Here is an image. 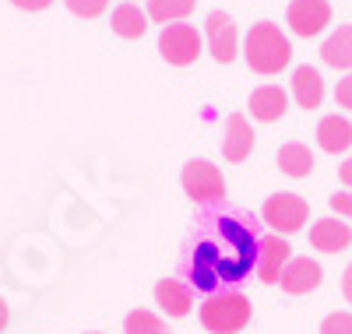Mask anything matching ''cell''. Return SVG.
<instances>
[{
  "instance_id": "e0dca14e",
  "label": "cell",
  "mask_w": 352,
  "mask_h": 334,
  "mask_svg": "<svg viewBox=\"0 0 352 334\" xmlns=\"http://www.w3.org/2000/svg\"><path fill=\"white\" fill-rule=\"evenodd\" d=\"M109 25H113V32L120 39H141L144 32H148V14H144L138 4H127L124 0L120 8H113Z\"/></svg>"
},
{
  "instance_id": "44dd1931",
  "label": "cell",
  "mask_w": 352,
  "mask_h": 334,
  "mask_svg": "<svg viewBox=\"0 0 352 334\" xmlns=\"http://www.w3.org/2000/svg\"><path fill=\"white\" fill-rule=\"evenodd\" d=\"M67 11L78 14V18H99L106 8H109V0H64Z\"/></svg>"
},
{
  "instance_id": "ffe728a7",
  "label": "cell",
  "mask_w": 352,
  "mask_h": 334,
  "mask_svg": "<svg viewBox=\"0 0 352 334\" xmlns=\"http://www.w3.org/2000/svg\"><path fill=\"white\" fill-rule=\"evenodd\" d=\"M124 334H169V327L152 310H131L124 320Z\"/></svg>"
},
{
  "instance_id": "f546056e",
  "label": "cell",
  "mask_w": 352,
  "mask_h": 334,
  "mask_svg": "<svg viewBox=\"0 0 352 334\" xmlns=\"http://www.w3.org/2000/svg\"><path fill=\"white\" fill-rule=\"evenodd\" d=\"M127 4H134V0H127Z\"/></svg>"
},
{
  "instance_id": "8992f818",
  "label": "cell",
  "mask_w": 352,
  "mask_h": 334,
  "mask_svg": "<svg viewBox=\"0 0 352 334\" xmlns=\"http://www.w3.org/2000/svg\"><path fill=\"white\" fill-rule=\"evenodd\" d=\"M204 39H208V49L219 64H232L240 56V32L236 21H232L226 11H212L208 21H204Z\"/></svg>"
},
{
  "instance_id": "277c9868",
  "label": "cell",
  "mask_w": 352,
  "mask_h": 334,
  "mask_svg": "<svg viewBox=\"0 0 352 334\" xmlns=\"http://www.w3.org/2000/svg\"><path fill=\"white\" fill-rule=\"evenodd\" d=\"M261 219L264 225H272L275 232L289 236V232H300L310 219V204L307 197L292 194V190H282V194H272L268 201L261 204Z\"/></svg>"
},
{
  "instance_id": "3957f363",
  "label": "cell",
  "mask_w": 352,
  "mask_h": 334,
  "mask_svg": "<svg viewBox=\"0 0 352 334\" xmlns=\"http://www.w3.org/2000/svg\"><path fill=\"white\" fill-rule=\"evenodd\" d=\"M180 183L190 201L197 204H222L226 201V176L208 159H190L180 172Z\"/></svg>"
},
{
  "instance_id": "484cf974",
  "label": "cell",
  "mask_w": 352,
  "mask_h": 334,
  "mask_svg": "<svg viewBox=\"0 0 352 334\" xmlns=\"http://www.w3.org/2000/svg\"><path fill=\"white\" fill-rule=\"evenodd\" d=\"M338 179H342V187H345V190H352V155L338 166Z\"/></svg>"
},
{
  "instance_id": "6da1fadb",
  "label": "cell",
  "mask_w": 352,
  "mask_h": 334,
  "mask_svg": "<svg viewBox=\"0 0 352 334\" xmlns=\"http://www.w3.org/2000/svg\"><path fill=\"white\" fill-rule=\"evenodd\" d=\"M243 60L257 74H278L292 60V43L275 21H257L243 39Z\"/></svg>"
},
{
  "instance_id": "9c48e42d",
  "label": "cell",
  "mask_w": 352,
  "mask_h": 334,
  "mask_svg": "<svg viewBox=\"0 0 352 334\" xmlns=\"http://www.w3.org/2000/svg\"><path fill=\"white\" fill-rule=\"evenodd\" d=\"M320 278H324V271H320L317 260H310V257H292V260L285 264V271H282L278 285H282V292H289V296H307V292H314V289L320 285Z\"/></svg>"
},
{
  "instance_id": "4fadbf2b",
  "label": "cell",
  "mask_w": 352,
  "mask_h": 334,
  "mask_svg": "<svg viewBox=\"0 0 352 334\" xmlns=\"http://www.w3.org/2000/svg\"><path fill=\"white\" fill-rule=\"evenodd\" d=\"M317 144L328 151V155H342V151L352 148V120L349 116H320L317 124Z\"/></svg>"
},
{
  "instance_id": "4316f807",
  "label": "cell",
  "mask_w": 352,
  "mask_h": 334,
  "mask_svg": "<svg viewBox=\"0 0 352 334\" xmlns=\"http://www.w3.org/2000/svg\"><path fill=\"white\" fill-rule=\"evenodd\" d=\"M342 296H345V302L352 307V264L345 267V275H342Z\"/></svg>"
},
{
  "instance_id": "7c38bea8",
  "label": "cell",
  "mask_w": 352,
  "mask_h": 334,
  "mask_svg": "<svg viewBox=\"0 0 352 334\" xmlns=\"http://www.w3.org/2000/svg\"><path fill=\"white\" fill-rule=\"evenodd\" d=\"M285 109H289V96L282 92V85H261L250 92V113L261 124H275V120L285 116Z\"/></svg>"
},
{
  "instance_id": "5b68a950",
  "label": "cell",
  "mask_w": 352,
  "mask_h": 334,
  "mask_svg": "<svg viewBox=\"0 0 352 334\" xmlns=\"http://www.w3.org/2000/svg\"><path fill=\"white\" fill-rule=\"evenodd\" d=\"M159 53H162L166 64H173V67H190L194 60L201 56V36H197V28L194 25H184V21L166 25L162 36H159Z\"/></svg>"
},
{
  "instance_id": "ba28073f",
  "label": "cell",
  "mask_w": 352,
  "mask_h": 334,
  "mask_svg": "<svg viewBox=\"0 0 352 334\" xmlns=\"http://www.w3.org/2000/svg\"><path fill=\"white\" fill-rule=\"evenodd\" d=\"M289 260H292V247L282 236H261L257 239V260H254V267H257V278L264 285H278V278H282V271H285Z\"/></svg>"
},
{
  "instance_id": "2e32d148",
  "label": "cell",
  "mask_w": 352,
  "mask_h": 334,
  "mask_svg": "<svg viewBox=\"0 0 352 334\" xmlns=\"http://www.w3.org/2000/svg\"><path fill=\"white\" fill-rule=\"evenodd\" d=\"M320 60L335 71H352V25H342L320 46Z\"/></svg>"
},
{
  "instance_id": "52a82bcc",
  "label": "cell",
  "mask_w": 352,
  "mask_h": 334,
  "mask_svg": "<svg viewBox=\"0 0 352 334\" xmlns=\"http://www.w3.org/2000/svg\"><path fill=\"white\" fill-rule=\"evenodd\" d=\"M285 21H289L292 32L303 36V39L320 36L331 25V4L328 0H292L289 11H285Z\"/></svg>"
},
{
  "instance_id": "603a6c76",
  "label": "cell",
  "mask_w": 352,
  "mask_h": 334,
  "mask_svg": "<svg viewBox=\"0 0 352 334\" xmlns=\"http://www.w3.org/2000/svg\"><path fill=\"white\" fill-rule=\"evenodd\" d=\"M335 99H338V106H342V109H352V71L335 85Z\"/></svg>"
},
{
  "instance_id": "ac0fdd59",
  "label": "cell",
  "mask_w": 352,
  "mask_h": 334,
  "mask_svg": "<svg viewBox=\"0 0 352 334\" xmlns=\"http://www.w3.org/2000/svg\"><path fill=\"white\" fill-rule=\"evenodd\" d=\"M278 166H282L285 176L303 179V176H310V169H314V151H310L303 141H289V144L278 148Z\"/></svg>"
},
{
  "instance_id": "7a4b0ae2",
  "label": "cell",
  "mask_w": 352,
  "mask_h": 334,
  "mask_svg": "<svg viewBox=\"0 0 352 334\" xmlns=\"http://www.w3.org/2000/svg\"><path fill=\"white\" fill-rule=\"evenodd\" d=\"M254 317V307L243 292H212L201 302V324L212 334H240Z\"/></svg>"
},
{
  "instance_id": "8fae6325",
  "label": "cell",
  "mask_w": 352,
  "mask_h": 334,
  "mask_svg": "<svg viewBox=\"0 0 352 334\" xmlns=\"http://www.w3.org/2000/svg\"><path fill=\"white\" fill-rule=\"evenodd\" d=\"M352 243V225L338 219H317L310 225V247L320 254H338Z\"/></svg>"
},
{
  "instance_id": "f1b7e54d",
  "label": "cell",
  "mask_w": 352,
  "mask_h": 334,
  "mask_svg": "<svg viewBox=\"0 0 352 334\" xmlns=\"http://www.w3.org/2000/svg\"><path fill=\"white\" fill-rule=\"evenodd\" d=\"M88 334H102V331H88Z\"/></svg>"
},
{
  "instance_id": "5bb4252c",
  "label": "cell",
  "mask_w": 352,
  "mask_h": 334,
  "mask_svg": "<svg viewBox=\"0 0 352 334\" xmlns=\"http://www.w3.org/2000/svg\"><path fill=\"white\" fill-rule=\"evenodd\" d=\"M155 302L169 317H187L190 307H194V289L187 282H180V278H162L155 285Z\"/></svg>"
},
{
  "instance_id": "83f0119b",
  "label": "cell",
  "mask_w": 352,
  "mask_h": 334,
  "mask_svg": "<svg viewBox=\"0 0 352 334\" xmlns=\"http://www.w3.org/2000/svg\"><path fill=\"white\" fill-rule=\"evenodd\" d=\"M4 327H8V302L0 299V331H4Z\"/></svg>"
},
{
  "instance_id": "9a60e30c",
  "label": "cell",
  "mask_w": 352,
  "mask_h": 334,
  "mask_svg": "<svg viewBox=\"0 0 352 334\" xmlns=\"http://www.w3.org/2000/svg\"><path fill=\"white\" fill-rule=\"evenodd\" d=\"M292 99L300 102V109H320L324 102V78H320L317 67L303 64L292 74Z\"/></svg>"
},
{
  "instance_id": "7402d4cb",
  "label": "cell",
  "mask_w": 352,
  "mask_h": 334,
  "mask_svg": "<svg viewBox=\"0 0 352 334\" xmlns=\"http://www.w3.org/2000/svg\"><path fill=\"white\" fill-rule=\"evenodd\" d=\"M320 334H352V313L349 310H335L320 324Z\"/></svg>"
},
{
  "instance_id": "30bf717a",
  "label": "cell",
  "mask_w": 352,
  "mask_h": 334,
  "mask_svg": "<svg viewBox=\"0 0 352 334\" xmlns=\"http://www.w3.org/2000/svg\"><path fill=\"white\" fill-rule=\"evenodd\" d=\"M254 151V127L247 124L243 113L226 116V137H222V155L226 162H243Z\"/></svg>"
},
{
  "instance_id": "d6986e66",
  "label": "cell",
  "mask_w": 352,
  "mask_h": 334,
  "mask_svg": "<svg viewBox=\"0 0 352 334\" xmlns=\"http://www.w3.org/2000/svg\"><path fill=\"white\" fill-rule=\"evenodd\" d=\"M197 0H148V18L159 25H176L194 11Z\"/></svg>"
},
{
  "instance_id": "d4e9b609",
  "label": "cell",
  "mask_w": 352,
  "mask_h": 334,
  "mask_svg": "<svg viewBox=\"0 0 352 334\" xmlns=\"http://www.w3.org/2000/svg\"><path fill=\"white\" fill-rule=\"evenodd\" d=\"M11 4H14L18 11H28V14H32V11H46L53 0H11Z\"/></svg>"
},
{
  "instance_id": "cb8c5ba5",
  "label": "cell",
  "mask_w": 352,
  "mask_h": 334,
  "mask_svg": "<svg viewBox=\"0 0 352 334\" xmlns=\"http://www.w3.org/2000/svg\"><path fill=\"white\" fill-rule=\"evenodd\" d=\"M331 208L338 211L342 219L352 222V194H331Z\"/></svg>"
}]
</instances>
